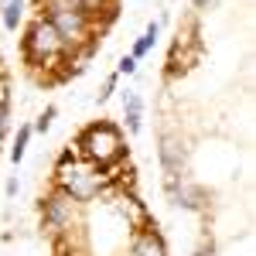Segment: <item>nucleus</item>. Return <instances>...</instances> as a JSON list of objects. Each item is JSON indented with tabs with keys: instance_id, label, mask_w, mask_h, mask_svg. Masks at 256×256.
Wrapping results in <instances>:
<instances>
[{
	"instance_id": "f257e3e1",
	"label": "nucleus",
	"mask_w": 256,
	"mask_h": 256,
	"mask_svg": "<svg viewBox=\"0 0 256 256\" xmlns=\"http://www.w3.org/2000/svg\"><path fill=\"white\" fill-rule=\"evenodd\" d=\"M79 147H82V154L92 158L96 164H110V160H116L120 154H123V140H120V134L110 126V123L89 126V130L79 137Z\"/></svg>"
},
{
	"instance_id": "f03ea898",
	"label": "nucleus",
	"mask_w": 256,
	"mask_h": 256,
	"mask_svg": "<svg viewBox=\"0 0 256 256\" xmlns=\"http://www.w3.org/2000/svg\"><path fill=\"white\" fill-rule=\"evenodd\" d=\"M99 188H102V174L82 168V164L62 168V192L72 198V202H89V198L99 195Z\"/></svg>"
},
{
	"instance_id": "7ed1b4c3",
	"label": "nucleus",
	"mask_w": 256,
	"mask_h": 256,
	"mask_svg": "<svg viewBox=\"0 0 256 256\" xmlns=\"http://www.w3.org/2000/svg\"><path fill=\"white\" fill-rule=\"evenodd\" d=\"M28 58L34 62H44V58H55L62 48H65V38H62L58 31H55V24L52 20H34V28L28 31Z\"/></svg>"
},
{
	"instance_id": "20e7f679",
	"label": "nucleus",
	"mask_w": 256,
	"mask_h": 256,
	"mask_svg": "<svg viewBox=\"0 0 256 256\" xmlns=\"http://www.w3.org/2000/svg\"><path fill=\"white\" fill-rule=\"evenodd\" d=\"M160 164L168 171V181H171V192H178V174H181V164H184V154L178 147L174 137H164L160 140Z\"/></svg>"
},
{
	"instance_id": "39448f33",
	"label": "nucleus",
	"mask_w": 256,
	"mask_h": 256,
	"mask_svg": "<svg viewBox=\"0 0 256 256\" xmlns=\"http://www.w3.org/2000/svg\"><path fill=\"white\" fill-rule=\"evenodd\" d=\"M68 212H72V198L65 195L62 188L44 202V222H48L52 229H62V226L68 222Z\"/></svg>"
},
{
	"instance_id": "423d86ee",
	"label": "nucleus",
	"mask_w": 256,
	"mask_h": 256,
	"mask_svg": "<svg viewBox=\"0 0 256 256\" xmlns=\"http://www.w3.org/2000/svg\"><path fill=\"white\" fill-rule=\"evenodd\" d=\"M134 256H164V242L158 232H140L134 239Z\"/></svg>"
},
{
	"instance_id": "0eeeda50",
	"label": "nucleus",
	"mask_w": 256,
	"mask_h": 256,
	"mask_svg": "<svg viewBox=\"0 0 256 256\" xmlns=\"http://www.w3.org/2000/svg\"><path fill=\"white\" fill-rule=\"evenodd\" d=\"M123 113H126V126L130 134L140 130V116H144V102H140L137 92H123Z\"/></svg>"
},
{
	"instance_id": "6e6552de",
	"label": "nucleus",
	"mask_w": 256,
	"mask_h": 256,
	"mask_svg": "<svg viewBox=\"0 0 256 256\" xmlns=\"http://www.w3.org/2000/svg\"><path fill=\"white\" fill-rule=\"evenodd\" d=\"M20 14H24V0H7V4H4V24H7L10 31L20 24Z\"/></svg>"
},
{
	"instance_id": "1a4fd4ad",
	"label": "nucleus",
	"mask_w": 256,
	"mask_h": 256,
	"mask_svg": "<svg viewBox=\"0 0 256 256\" xmlns=\"http://www.w3.org/2000/svg\"><path fill=\"white\" fill-rule=\"evenodd\" d=\"M158 34H160V24H150V28L144 31V38L137 41V48H134V58H140V55H147V52L154 48V41H158Z\"/></svg>"
},
{
	"instance_id": "9d476101",
	"label": "nucleus",
	"mask_w": 256,
	"mask_h": 256,
	"mask_svg": "<svg viewBox=\"0 0 256 256\" xmlns=\"http://www.w3.org/2000/svg\"><path fill=\"white\" fill-rule=\"evenodd\" d=\"M28 140H31V126H20L18 140H14V147H10V160H14V164H20L24 150H28Z\"/></svg>"
},
{
	"instance_id": "9b49d317",
	"label": "nucleus",
	"mask_w": 256,
	"mask_h": 256,
	"mask_svg": "<svg viewBox=\"0 0 256 256\" xmlns=\"http://www.w3.org/2000/svg\"><path fill=\"white\" fill-rule=\"evenodd\" d=\"M52 120H55V106H48V110L41 113V120H38V123H34V130H38V134H44V130L52 126Z\"/></svg>"
},
{
	"instance_id": "f8f14e48",
	"label": "nucleus",
	"mask_w": 256,
	"mask_h": 256,
	"mask_svg": "<svg viewBox=\"0 0 256 256\" xmlns=\"http://www.w3.org/2000/svg\"><path fill=\"white\" fill-rule=\"evenodd\" d=\"M134 68H137V58H134V55H123V58H120V72H123V76H130Z\"/></svg>"
},
{
	"instance_id": "ddd939ff",
	"label": "nucleus",
	"mask_w": 256,
	"mask_h": 256,
	"mask_svg": "<svg viewBox=\"0 0 256 256\" xmlns=\"http://www.w3.org/2000/svg\"><path fill=\"white\" fill-rule=\"evenodd\" d=\"M4 102H7V79L0 76V106H4Z\"/></svg>"
},
{
	"instance_id": "4468645a",
	"label": "nucleus",
	"mask_w": 256,
	"mask_h": 256,
	"mask_svg": "<svg viewBox=\"0 0 256 256\" xmlns=\"http://www.w3.org/2000/svg\"><path fill=\"white\" fill-rule=\"evenodd\" d=\"M4 130H7V110L0 106V137H4Z\"/></svg>"
},
{
	"instance_id": "2eb2a0df",
	"label": "nucleus",
	"mask_w": 256,
	"mask_h": 256,
	"mask_svg": "<svg viewBox=\"0 0 256 256\" xmlns=\"http://www.w3.org/2000/svg\"><path fill=\"white\" fill-rule=\"evenodd\" d=\"M195 256H212V246H208V250H198Z\"/></svg>"
},
{
	"instance_id": "dca6fc26",
	"label": "nucleus",
	"mask_w": 256,
	"mask_h": 256,
	"mask_svg": "<svg viewBox=\"0 0 256 256\" xmlns=\"http://www.w3.org/2000/svg\"><path fill=\"white\" fill-rule=\"evenodd\" d=\"M208 4H212V0H195V7H208Z\"/></svg>"
},
{
	"instance_id": "f3484780",
	"label": "nucleus",
	"mask_w": 256,
	"mask_h": 256,
	"mask_svg": "<svg viewBox=\"0 0 256 256\" xmlns=\"http://www.w3.org/2000/svg\"><path fill=\"white\" fill-rule=\"evenodd\" d=\"M4 4H7V0H4Z\"/></svg>"
}]
</instances>
